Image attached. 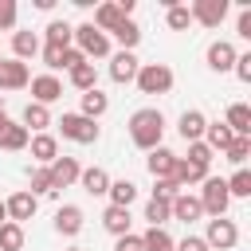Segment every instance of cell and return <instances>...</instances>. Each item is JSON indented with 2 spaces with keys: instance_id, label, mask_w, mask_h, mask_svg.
Instances as JSON below:
<instances>
[{
  "instance_id": "obj_1",
  "label": "cell",
  "mask_w": 251,
  "mask_h": 251,
  "mask_svg": "<svg viewBox=\"0 0 251 251\" xmlns=\"http://www.w3.org/2000/svg\"><path fill=\"white\" fill-rule=\"evenodd\" d=\"M161 133H165V114L161 110H137L133 118H129V137H133V145L137 149H157L161 145Z\"/></svg>"
},
{
  "instance_id": "obj_2",
  "label": "cell",
  "mask_w": 251,
  "mask_h": 251,
  "mask_svg": "<svg viewBox=\"0 0 251 251\" xmlns=\"http://www.w3.org/2000/svg\"><path fill=\"white\" fill-rule=\"evenodd\" d=\"M133 82L141 86V94H169L173 90V71L165 63H145V67H137Z\"/></svg>"
},
{
  "instance_id": "obj_3",
  "label": "cell",
  "mask_w": 251,
  "mask_h": 251,
  "mask_svg": "<svg viewBox=\"0 0 251 251\" xmlns=\"http://www.w3.org/2000/svg\"><path fill=\"white\" fill-rule=\"evenodd\" d=\"M200 200V208L208 212V216H224L227 212V204H231V196H227V180L224 176H204V192L196 196Z\"/></svg>"
},
{
  "instance_id": "obj_4",
  "label": "cell",
  "mask_w": 251,
  "mask_h": 251,
  "mask_svg": "<svg viewBox=\"0 0 251 251\" xmlns=\"http://www.w3.org/2000/svg\"><path fill=\"white\" fill-rule=\"evenodd\" d=\"M75 39H78L82 59H106L110 55V35H102L94 24H78L75 27Z\"/></svg>"
},
{
  "instance_id": "obj_5",
  "label": "cell",
  "mask_w": 251,
  "mask_h": 251,
  "mask_svg": "<svg viewBox=\"0 0 251 251\" xmlns=\"http://www.w3.org/2000/svg\"><path fill=\"white\" fill-rule=\"evenodd\" d=\"M59 133H63L67 141H78V145L98 141V126H94L90 118H82V114H63V118H59Z\"/></svg>"
},
{
  "instance_id": "obj_6",
  "label": "cell",
  "mask_w": 251,
  "mask_h": 251,
  "mask_svg": "<svg viewBox=\"0 0 251 251\" xmlns=\"http://www.w3.org/2000/svg\"><path fill=\"white\" fill-rule=\"evenodd\" d=\"M204 243H208V251L216 247V251H231L235 243H239V227L231 224V220H208V231H204Z\"/></svg>"
},
{
  "instance_id": "obj_7",
  "label": "cell",
  "mask_w": 251,
  "mask_h": 251,
  "mask_svg": "<svg viewBox=\"0 0 251 251\" xmlns=\"http://www.w3.org/2000/svg\"><path fill=\"white\" fill-rule=\"evenodd\" d=\"M188 12H192V20H200L204 27H220L224 16H227V0H196Z\"/></svg>"
},
{
  "instance_id": "obj_8",
  "label": "cell",
  "mask_w": 251,
  "mask_h": 251,
  "mask_svg": "<svg viewBox=\"0 0 251 251\" xmlns=\"http://www.w3.org/2000/svg\"><path fill=\"white\" fill-rule=\"evenodd\" d=\"M47 173H51V188H71L75 180H78V161L75 157H55L51 165H47Z\"/></svg>"
},
{
  "instance_id": "obj_9",
  "label": "cell",
  "mask_w": 251,
  "mask_h": 251,
  "mask_svg": "<svg viewBox=\"0 0 251 251\" xmlns=\"http://www.w3.org/2000/svg\"><path fill=\"white\" fill-rule=\"evenodd\" d=\"M27 82H31L27 63H20V59H4L0 63V90H24Z\"/></svg>"
},
{
  "instance_id": "obj_10",
  "label": "cell",
  "mask_w": 251,
  "mask_h": 251,
  "mask_svg": "<svg viewBox=\"0 0 251 251\" xmlns=\"http://www.w3.org/2000/svg\"><path fill=\"white\" fill-rule=\"evenodd\" d=\"M55 98H63V82H59L55 75H39V78H31V102L51 106Z\"/></svg>"
},
{
  "instance_id": "obj_11",
  "label": "cell",
  "mask_w": 251,
  "mask_h": 251,
  "mask_svg": "<svg viewBox=\"0 0 251 251\" xmlns=\"http://www.w3.org/2000/svg\"><path fill=\"white\" fill-rule=\"evenodd\" d=\"M145 165H149L153 180H169V176H173V169H176V153L157 145V149H149V161H145Z\"/></svg>"
},
{
  "instance_id": "obj_12",
  "label": "cell",
  "mask_w": 251,
  "mask_h": 251,
  "mask_svg": "<svg viewBox=\"0 0 251 251\" xmlns=\"http://www.w3.org/2000/svg\"><path fill=\"white\" fill-rule=\"evenodd\" d=\"M27 141H31V133H27L20 122L4 118V129H0V149H8V153H20V149H27Z\"/></svg>"
},
{
  "instance_id": "obj_13",
  "label": "cell",
  "mask_w": 251,
  "mask_h": 251,
  "mask_svg": "<svg viewBox=\"0 0 251 251\" xmlns=\"http://www.w3.org/2000/svg\"><path fill=\"white\" fill-rule=\"evenodd\" d=\"M137 59H133V51H118L114 59H110V78L114 82H133L137 78Z\"/></svg>"
},
{
  "instance_id": "obj_14",
  "label": "cell",
  "mask_w": 251,
  "mask_h": 251,
  "mask_svg": "<svg viewBox=\"0 0 251 251\" xmlns=\"http://www.w3.org/2000/svg\"><path fill=\"white\" fill-rule=\"evenodd\" d=\"M224 126H227L235 137H251V106H247V102H231Z\"/></svg>"
},
{
  "instance_id": "obj_15",
  "label": "cell",
  "mask_w": 251,
  "mask_h": 251,
  "mask_svg": "<svg viewBox=\"0 0 251 251\" xmlns=\"http://www.w3.org/2000/svg\"><path fill=\"white\" fill-rule=\"evenodd\" d=\"M4 208H8V220H12V224H24V220L35 216V196H31V192H16V196L4 200Z\"/></svg>"
},
{
  "instance_id": "obj_16",
  "label": "cell",
  "mask_w": 251,
  "mask_h": 251,
  "mask_svg": "<svg viewBox=\"0 0 251 251\" xmlns=\"http://www.w3.org/2000/svg\"><path fill=\"white\" fill-rule=\"evenodd\" d=\"M55 231L59 235H78L82 231V208L78 204H63L55 212Z\"/></svg>"
},
{
  "instance_id": "obj_17",
  "label": "cell",
  "mask_w": 251,
  "mask_h": 251,
  "mask_svg": "<svg viewBox=\"0 0 251 251\" xmlns=\"http://www.w3.org/2000/svg\"><path fill=\"white\" fill-rule=\"evenodd\" d=\"M208 67H212V71H220V75H224V71H231V67H235V47H231L227 39H216V43L208 47Z\"/></svg>"
},
{
  "instance_id": "obj_18",
  "label": "cell",
  "mask_w": 251,
  "mask_h": 251,
  "mask_svg": "<svg viewBox=\"0 0 251 251\" xmlns=\"http://www.w3.org/2000/svg\"><path fill=\"white\" fill-rule=\"evenodd\" d=\"M204 126H208V118L200 110H184L180 122H176V129H180L184 141H204Z\"/></svg>"
},
{
  "instance_id": "obj_19",
  "label": "cell",
  "mask_w": 251,
  "mask_h": 251,
  "mask_svg": "<svg viewBox=\"0 0 251 251\" xmlns=\"http://www.w3.org/2000/svg\"><path fill=\"white\" fill-rule=\"evenodd\" d=\"M169 212H173V220H184V224H192V220H200V216H204L200 200H196V196H188V192H180V196L169 204Z\"/></svg>"
},
{
  "instance_id": "obj_20",
  "label": "cell",
  "mask_w": 251,
  "mask_h": 251,
  "mask_svg": "<svg viewBox=\"0 0 251 251\" xmlns=\"http://www.w3.org/2000/svg\"><path fill=\"white\" fill-rule=\"evenodd\" d=\"M122 20H129V16H122V8H118V4H98V8H94V20H90V24H94V27H98V31L106 35V31H114V27L122 24Z\"/></svg>"
},
{
  "instance_id": "obj_21",
  "label": "cell",
  "mask_w": 251,
  "mask_h": 251,
  "mask_svg": "<svg viewBox=\"0 0 251 251\" xmlns=\"http://www.w3.org/2000/svg\"><path fill=\"white\" fill-rule=\"evenodd\" d=\"M27 145H31V157H35L39 165H51V161L59 157V141H55L51 133H35Z\"/></svg>"
},
{
  "instance_id": "obj_22",
  "label": "cell",
  "mask_w": 251,
  "mask_h": 251,
  "mask_svg": "<svg viewBox=\"0 0 251 251\" xmlns=\"http://www.w3.org/2000/svg\"><path fill=\"white\" fill-rule=\"evenodd\" d=\"M231 141H235V133H231V129H227L224 122H212V126H204V145H208L212 153H216V149L224 153V149H227Z\"/></svg>"
},
{
  "instance_id": "obj_23",
  "label": "cell",
  "mask_w": 251,
  "mask_h": 251,
  "mask_svg": "<svg viewBox=\"0 0 251 251\" xmlns=\"http://www.w3.org/2000/svg\"><path fill=\"white\" fill-rule=\"evenodd\" d=\"M78 180H82V188H86L90 196H106V188H110V176H106V169H98V165L82 169Z\"/></svg>"
},
{
  "instance_id": "obj_24",
  "label": "cell",
  "mask_w": 251,
  "mask_h": 251,
  "mask_svg": "<svg viewBox=\"0 0 251 251\" xmlns=\"http://www.w3.org/2000/svg\"><path fill=\"white\" fill-rule=\"evenodd\" d=\"M102 227L110 231V235H129V208H106L102 212Z\"/></svg>"
},
{
  "instance_id": "obj_25",
  "label": "cell",
  "mask_w": 251,
  "mask_h": 251,
  "mask_svg": "<svg viewBox=\"0 0 251 251\" xmlns=\"http://www.w3.org/2000/svg\"><path fill=\"white\" fill-rule=\"evenodd\" d=\"M20 126H24L27 133H31V129H35V133H39V129H47V126H51V114H47V106H39V102H27V106H24V122H20Z\"/></svg>"
},
{
  "instance_id": "obj_26",
  "label": "cell",
  "mask_w": 251,
  "mask_h": 251,
  "mask_svg": "<svg viewBox=\"0 0 251 251\" xmlns=\"http://www.w3.org/2000/svg\"><path fill=\"white\" fill-rule=\"evenodd\" d=\"M208 176V169H200V165H192V161H184V157H176V169H173V180L180 184V188H188V184H196V180H204Z\"/></svg>"
},
{
  "instance_id": "obj_27",
  "label": "cell",
  "mask_w": 251,
  "mask_h": 251,
  "mask_svg": "<svg viewBox=\"0 0 251 251\" xmlns=\"http://www.w3.org/2000/svg\"><path fill=\"white\" fill-rule=\"evenodd\" d=\"M106 192H110V204H114V208H129V204L137 200V184H133V180H110Z\"/></svg>"
},
{
  "instance_id": "obj_28",
  "label": "cell",
  "mask_w": 251,
  "mask_h": 251,
  "mask_svg": "<svg viewBox=\"0 0 251 251\" xmlns=\"http://www.w3.org/2000/svg\"><path fill=\"white\" fill-rule=\"evenodd\" d=\"M12 51H16L20 63L31 59V55L39 51V35H35V31H16V35H12Z\"/></svg>"
},
{
  "instance_id": "obj_29",
  "label": "cell",
  "mask_w": 251,
  "mask_h": 251,
  "mask_svg": "<svg viewBox=\"0 0 251 251\" xmlns=\"http://www.w3.org/2000/svg\"><path fill=\"white\" fill-rule=\"evenodd\" d=\"M106 106H110V98H106L98 86L82 94V118H90V122H94V118H102V114H106Z\"/></svg>"
},
{
  "instance_id": "obj_30",
  "label": "cell",
  "mask_w": 251,
  "mask_h": 251,
  "mask_svg": "<svg viewBox=\"0 0 251 251\" xmlns=\"http://www.w3.org/2000/svg\"><path fill=\"white\" fill-rule=\"evenodd\" d=\"M71 39H75V27L67 20H51L47 24V43L51 47H71Z\"/></svg>"
},
{
  "instance_id": "obj_31",
  "label": "cell",
  "mask_w": 251,
  "mask_h": 251,
  "mask_svg": "<svg viewBox=\"0 0 251 251\" xmlns=\"http://www.w3.org/2000/svg\"><path fill=\"white\" fill-rule=\"evenodd\" d=\"M114 39L122 43V51H133V47L141 43V27H137L133 20H122V24L114 27Z\"/></svg>"
},
{
  "instance_id": "obj_32",
  "label": "cell",
  "mask_w": 251,
  "mask_h": 251,
  "mask_svg": "<svg viewBox=\"0 0 251 251\" xmlns=\"http://www.w3.org/2000/svg\"><path fill=\"white\" fill-rule=\"evenodd\" d=\"M24 247V224H0V251H20Z\"/></svg>"
},
{
  "instance_id": "obj_33",
  "label": "cell",
  "mask_w": 251,
  "mask_h": 251,
  "mask_svg": "<svg viewBox=\"0 0 251 251\" xmlns=\"http://www.w3.org/2000/svg\"><path fill=\"white\" fill-rule=\"evenodd\" d=\"M141 251H173V235L165 227H149L141 235Z\"/></svg>"
},
{
  "instance_id": "obj_34",
  "label": "cell",
  "mask_w": 251,
  "mask_h": 251,
  "mask_svg": "<svg viewBox=\"0 0 251 251\" xmlns=\"http://www.w3.org/2000/svg\"><path fill=\"white\" fill-rule=\"evenodd\" d=\"M71 82H75L82 94H86V90H94V86H98V71H94V63H78V67L71 71Z\"/></svg>"
},
{
  "instance_id": "obj_35",
  "label": "cell",
  "mask_w": 251,
  "mask_h": 251,
  "mask_svg": "<svg viewBox=\"0 0 251 251\" xmlns=\"http://www.w3.org/2000/svg\"><path fill=\"white\" fill-rule=\"evenodd\" d=\"M145 220H149V227H165V224L173 220V212H169V204H165V200H157V196H153V200L145 204Z\"/></svg>"
},
{
  "instance_id": "obj_36",
  "label": "cell",
  "mask_w": 251,
  "mask_h": 251,
  "mask_svg": "<svg viewBox=\"0 0 251 251\" xmlns=\"http://www.w3.org/2000/svg\"><path fill=\"white\" fill-rule=\"evenodd\" d=\"M224 157H227L231 165H239V169H243V161L251 157V137H235V141L224 149Z\"/></svg>"
},
{
  "instance_id": "obj_37",
  "label": "cell",
  "mask_w": 251,
  "mask_h": 251,
  "mask_svg": "<svg viewBox=\"0 0 251 251\" xmlns=\"http://www.w3.org/2000/svg\"><path fill=\"white\" fill-rule=\"evenodd\" d=\"M227 196H251V173L235 169V176L227 180Z\"/></svg>"
},
{
  "instance_id": "obj_38",
  "label": "cell",
  "mask_w": 251,
  "mask_h": 251,
  "mask_svg": "<svg viewBox=\"0 0 251 251\" xmlns=\"http://www.w3.org/2000/svg\"><path fill=\"white\" fill-rule=\"evenodd\" d=\"M165 12H169V27H173V31H184V27L192 24V12H188L184 4H173V8H165Z\"/></svg>"
},
{
  "instance_id": "obj_39",
  "label": "cell",
  "mask_w": 251,
  "mask_h": 251,
  "mask_svg": "<svg viewBox=\"0 0 251 251\" xmlns=\"http://www.w3.org/2000/svg\"><path fill=\"white\" fill-rule=\"evenodd\" d=\"M184 161H192V165L208 169V165H212V149H208L204 141H188V157H184Z\"/></svg>"
},
{
  "instance_id": "obj_40",
  "label": "cell",
  "mask_w": 251,
  "mask_h": 251,
  "mask_svg": "<svg viewBox=\"0 0 251 251\" xmlns=\"http://www.w3.org/2000/svg\"><path fill=\"white\" fill-rule=\"evenodd\" d=\"M39 192H55V188H51V173H47V165L31 169V196H39Z\"/></svg>"
},
{
  "instance_id": "obj_41",
  "label": "cell",
  "mask_w": 251,
  "mask_h": 251,
  "mask_svg": "<svg viewBox=\"0 0 251 251\" xmlns=\"http://www.w3.org/2000/svg\"><path fill=\"white\" fill-rule=\"evenodd\" d=\"M153 196H157V200H165V204H173V200L180 196V184H176L173 176H169V180H157V192H153Z\"/></svg>"
},
{
  "instance_id": "obj_42",
  "label": "cell",
  "mask_w": 251,
  "mask_h": 251,
  "mask_svg": "<svg viewBox=\"0 0 251 251\" xmlns=\"http://www.w3.org/2000/svg\"><path fill=\"white\" fill-rule=\"evenodd\" d=\"M16 27V0H0V31Z\"/></svg>"
},
{
  "instance_id": "obj_43",
  "label": "cell",
  "mask_w": 251,
  "mask_h": 251,
  "mask_svg": "<svg viewBox=\"0 0 251 251\" xmlns=\"http://www.w3.org/2000/svg\"><path fill=\"white\" fill-rule=\"evenodd\" d=\"M63 55H67V47H51V43L43 47V63H47L51 71H59V67H63Z\"/></svg>"
},
{
  "instance_id": "obj_44",
  "label": "cell",
  "mask_w": 251,
  "mask_h": 251,
  "mask_svg": "<svg viewBox=\"0 0 251 251\" xmlns=\"http://www.w3.org/2000/svg\"><path fill=\"white\" fill-rule=\"evenodd\" d=\"M173 251H208V243L200 235H184L180 243H173Z\"/></svg>"
},
{
  "instance_id": "obj_45",
  "label": "cell",
  "mask_w": 251,
  "mask_h": 251,
  "mask_svg": "<svg viewBox=\"0 0 251 251\" xmlns=\"http://www.w3.org/2000/svg\"><path fill=\"white\" fill-rule=\"evenodd\" d=\"M235 75L239 82H251V55H235Z\"/></svg>"
},
{
  "instance_id": "obj_46",
  "label": "cell",
  "mask_w": 251,
  "mask_h": 251,
  "mask_svg": "<svg viewBox=\"0 0 251 251\" xmlns=\"http://www.w3.org/2000/svg\"><path fill=\"white\" fill-rule=\"evenodd\" d=\"M114 251H141V235H118Z\"/></svg>"
},
{
  "instance_id": "obj_47",
  "label": "cell",
  "mask_w": 251,
  "mask_h": 251,
  "mask_svg": "<svg viewBox=\"0 0 251 251\" xmlns=\"http://www.w3.org/2000/svg\"><path fill=\"white\" fill-rule=\"evenodd\" d=\"M239 35H243V39H251V8H243V12H239Z\"/></svg>"
},
{
  "instance_id": "obj_48",
  "label": "cell",
  "mask_w": 251,
  "mask_h": 251,
  "mask_svg": "<svg viewBox=\"0 0 251 251\" xmlns=\"http://www.w3.org/2000/svg\"><path fill=\"white\" fill-rule=\"evenodd\" d=\"M0 224H8V208H4V200H0Z\"/></svg>"
},
{
  "instance_id": "obj_49",
  "label": "cell",
  "mask_w": 251,
  "mask_h": 251,
  "mask_svg": "<svg viewBox=\"0 0 251 251\" xmlns=\"http://www.w3.org/2000/svg\"><path fill=\"white\" fill-rule=\"evenodd\" d=\"M0 118H4V94H0Z\"/></svg>"
},
{
  "instance_id": "obj_50",
  "label": "cell",
  "mask_w": 251,
  "mask_h": 251,
  "mask_svg": "<svg viewBox=\"0 0 251 251\" xmlns=\"http://www.w3.org/2000/svg\"><path fill=\"white\" fill-rule=\"evenodd\" d=\"M0 63H4V59H0Z\"/></svg>"
}]
</instances>
